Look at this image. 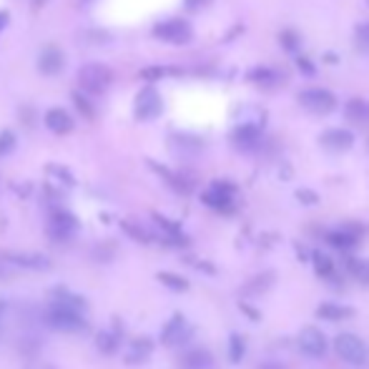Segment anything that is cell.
<instances>
[{"label":"cell","mask_w":369,"mask_h":369,"mask_svg":"<svg viewBox=\"0 0 369 369\" xmlns=\"http://www.w3.org/2000/svg\"><path fill=\"white\" fill-rule=\"evenodd\" d=\"M73 101H76V108L81 111V114H86L88 119H93V108H90V103L86 101L83 95H81V93H73Z\"/></svg>","instance_id":"34"},{"label":"cell","mask_w":369,"mask_h":369,"mask_svg":"<svg viewBox=\"0 0 369 369\" xmlns=\"http://www.w3.org/2000/svg\"><path fill=\"white\" fill-rule=\"evenodd\" d=\"M46 324L51 329H58V332H83V329H88L86 311L60 302H53L46 309Z\"/></svg>","instance_id":"1"},{"label":"cell","mask_w":369,"mask_h":369,"mask_svg":"<svg viewBox=\"0 0 369 369\" xmlns=\"http://www.w3.org/2000/svg\"><path fill=\"white\" fill-rule=\"evenodd\" d=\"M6 25H8V13H6V11H0V30L6 28Z\"/></svg>","instance_id":"40"},{"label":"cell","mask_w":369,"mask_h":369,"mask_svg":"<svg viewBox=\"0 0 369 369\" xmlns=\"http://www.w3.org/2000/svg\"><path fill=\"white\" fill-rule=\"evenodd\" d=\"M239 307H241V311H244V314L249 316V319H254V322H259V319H262V314H259V309H254V307H249V304H246V302H241V304H239Z\"/></svg>","instance_id":"36"},{"label":"cell","mask_w":369,"mask_h":369,"mask_svg":"<svg viewBox=\"0 0 369 369\" xmlns=\"http://www.w3.org/2000/svg\"><path fill=\"white\" fill-rule=\"evenodd\" d=\"M327 241L334 246V249L349 251V249H354V246L359 244V236H357V234H351L349 229L342 227V229H334V232H329Z\"/></svg>","instance_id":"22"},{"label":"cell","mask_w":369,"mask_h":369,"mask_svg":"<svg viewBox=\"0 0 369 369\" xmlns=\"http://www.w3.org/2000/svg\"><path fill=\"white\" fill-rule=\"evenodd\" d=\"M156 279L161 281L166 289H171V292H179V294H184V292H189V279H184L181 274H173V271H159L156 274Z\"/></svg>","instance_id":"26"},{"label":"cell","mask_w":369,"mask_h":369,"mask_svg":"<svg viewBox=\"0 0 369 369\" xmlns=\"http://www.w3.org/2000/svg\"><path fill=\"white\" fill-rule=\"evenodd\" d=\"M0 259L8 264L11 269H30V271H43V269H51V259L36 251H3Z\"/></svg>","instance_id":"10"},{"label":"cell","mask_w":369,"mask_h":369,"mask_svg":"<svg viewBox=\"0 0 369 369\" xmlns=\"http://www.w3.org/2000/svg\"><path fill=\"white\" fill-rule=\"evenodd\" d=\"M186 3H189V8H201L206 0H186Z\"/></svg>","instance_id":"41"},{"label":"cell","mask_w":369,"mask_h":369,"mask_svg":"<svg viewBox=\"0 0 369 369\" xmlns=\"http://www.w3.org/2000/svg\"><path fill=\"white\" fill-rule=\"evenodd\" d=\"M53 302H60V304H68V307H76V309L86 311L88 309V302L83 297H78L76 292L66 289V286H55L53 289Z\"/></svg>","instance_id":"24"},{"label":"cell","mask_w":369,"mask_h":369,"mask_svg":"<svg viewBox=\"0 0 369 369\" xmlns=\"http://www.w3.org/2000/svg\"><path fill=\"white\" fill-rule=\"evenodd\" d=\"M357 41H359V48L369 53V23H362L357 28Z\"/></svg>","instance_id":"35"},{"label":"cell","mask_w":369,"mask_h":369,"mask_svg":"<svg viewBox=\"0 0 369 369\" xmlns=\"http://www.w3.org/2000/svg\"><path fill=\"white\" fill-rule=\"evenodd\" d=\"M154 221H156V227L163 232V241H166V244H171V246L189 244V239L184 236V229H181L176 221L166 219V216H161V214H154Z\"/></svg>","instance_id":"14"},{"label":"cell","mask_w":369,"mask_h":369,"mask_svg":"<svg viewBox=\"0 0 369 369\" xmlns=\"http://www.w3.org/2000/svg\"><path fill=\"white\" fill-rule=\"evenodd\" d=\"M294 196H297V201H302L304 206H314V203L319 201V196H316L314 191H309V189H297Z\"/></svg>","instance_id":"32"},{"label":"cell","mask_w":369,"mask_h":369,"mask_svg":"<svg viewBox=\"0 0 369 369\" xmlns=\"http://www.w3.org/2000/svg\"><path fill=\"white\" fill-rule=\"evenodd\" d=\"M316 316L324 319V322H344V319L354 316V309L340 302H322L316 307Z\"/></svg>","instance_id":"18"},{"label":"cell","mask_w":369,"mask_h":369,"mask_svg":"<svg viewBox=\"0 0 369 369\" xmlns=\"http://www.w3.org/2000/svg\"><path fill=\"white\" fill-rule=\"evenodd\" d=\"M259 136H262V131H259V126L244 123V126H239L236 131H234L232 141L236 143V149L251 151V149H256V143H259Z\"/></svg>","instance_id":"21"},{"label":"cell","mask_w":369,"mask_h":369,"mask_svg":"<svg viewBox=\"0 0 369 369\" xmlns=\"http://www.w3.org/2000/svg\"><path fill=\"white\" fill-rule=\"evenodd\" d=\"M347 121H351V123H369V103L362 101V98H351L349 103H347V111H344Z\"/></svg>","instance_id":"23"},{"label":"cell","mask_w":369,"mask_h":369,"mask_svg":"<svg viewBox=\"0 0 369 369\" xmlns=\"http://www.w3.org/2000/svg\"><path fill=\"white\" fill-rule=\"evenodd\" d=\"M154 36L163 43H171V46H184L191 41V25L181 18L161 20L154 25Z\"/></svg>","instance_id":"9"},{"label":"cell","mask_w":369,"mask_h":369,"mask_svg":"<svg viewBox=\"0 0 369 369\" xmlns=\"http://www.w3.org/2000/svg\"><path fill=\"white\" fill-rule=\"evenodd\" d=\"M151 354H154V340H149V337H138V340L131 342V347H128V351H126V364L149 362Z\"/></svg>","instance_id":"19"},{"label":"cell","mask_w":369,"mask_h":369,"mask_svg":"<svg viewBox=\"0 0 369 369\" xmlns=\"http://www.w3.org/2000/svg\"><path fill=\"white\" fill-rule=\"evenodd\" d=\"M274 284H276L274 271H262V274H254L241 286V294H244V297H264Z\"/></svg>","instance_id":"15"},{"label":"cell","mask_w":369,"mask_h":369,"mask_svg":"<svg viewBox=\"0 0 369 369\" xmlns=\"http://www.w3.org/2000/svg\"><path fill=\"white\" fill-rule=\"evenodd\" d=\"M279 41H281V46L286 48V51H297L299 48V36L297 33H292V30H284L279 36Z\"/></svg>","instance_id":"33"},{"label":"cell","mask_w":369,"mask_h":369,"mask_svg":"<svg viewBox=\"0 0 369 369\" xmlns=\"http://www.w3.org/2000/svg\"><path fill=\"white\" fill-rule=\"evenodd\" d=\"M334 351H337V357H340L342 362L351 364V367H362L369 359L367 342L351 332H342L334 337Z\"/></svg>","instance_id":"2"},{"label":"cell","mask_w":369,"mask_h":369,"mask_svg":"<svg viewBox=\"0 0 369 369\" xmlns=\"http://www.w3.org/2000/svg\"><path fill=\"white\" fill-rule=\"evenodd\" d=\"M259 369H289L284 362H279V359H267V362L259 364Z\"/></svg>","instance_id":"38"},{"label":"cell","mask_w":369,"mask_h":369,"mask_svg":"<svg viewBox=\"0 0 369 369\" xmlns=\"http://www.w3.org/2000/svg\"><path fill=\"white\" fill-rule=\"evenodd\" d=\"M311 264H314V269H316V274L322 276V279H332L337 271H334V262L329 259L327 254H322V251H311Z\"/></svg>","instance_id":"27"},{"label":"cell","mask_w":369,"mask_h":369,"mask_svg":"<svg viewBox=\"0 0 369 369\" xmlns=\"http://www.w3.org/2000/svg\"><path fill=\"white\" fill-rule=\"evenodd\" d=\"M15 149V133L13 131H0V159L8 156Z\"/></svg>","instance_id":"30"},{"label":"cell","mask_w":369,"mask_h":369,"mask_svg":"<svg viewBox=\"0 0 369 369\" xmlns=\"http://www.w3.org/2000/svg\"><path fill=\"white\" fill-rule=\"evenodd\" d=\"M347 271H349L351 276L357 281H362V284H369V262L367 259H359V256H347L344 262Z\"/></svg>","instance_id":"25"},{"label":"cell","mask_w":369,"mask_h":369,"mask_svg":"<svg viewBox=\"0 0 369 369\" xmlns=\"http://www.w3.org/2000/svg\"><path fill=\"white\" fill-rule=\"evenodd\" d=\"M249 78H251V81H256V83H259V81H274V73H269V71H251Z\"/></svg>","instance_id":"37"},{"label":"cell","mask_w":369,"mask_h":369,"mask_svg":"<svg viewBox=\"0 0 369 369\" xmlns=\"http://www.w3.org/2000/svg\"><path fill=\"white\" fill-rule=\"evenodd\" d=\"M121 229H123V232L128 234L131 239L141 241V244H149V241H151V234L146 232V229H141V227H136V224H131V221H123V224H121Z\"/></svg>","instance_id":"29"},{"label":"cell","mask_w":369,"mask_h":369,"mask_svg":"<svg viewBox=\"0 0 369 369\" xmlns=\"http://www.w3.org/2000/svg\"><path fill=\"white\" fill-rule=\"evenodd\" d=\"M297 347L302 351L304 357L309 359H324L327 357V349H329V342L324 337L322 329L316 327H304L297 337Z\"/></svg>","instance_id":"6"},{"label":"cell","mask_w":369,"mask_h":369,"mask_svg":"<svg viewBox=\"0 0 369 369\" xmlns=\"http://www.w3.org/2000/svg\"><path fill=\"white\" fill-rule=\"evenodd\" d=\"M48 173H53L55 179H60L66 186H76V179H73V176H71V171H68V168L55 166V163H51V166H48Z\"/></svg>","instance_id":"31"},{"label":"cell","mask_w":369,"mask_h":369,"mask_svg":"<svg viewBox=\"0 0 369 369\" xmlns=\"http://www.w3.org/2000/svg\"><path fill=\"white\" fill-rule=\"evenodd\" d=\"M191 334H194V327L189 324V319H186L181 311H176V314L168 319L166 324H163L161 329V344L163 347H181L186 344V342L191 340Z\"/></svg>","instance_id":"8"},{"label":"cell","mask_w":369,"mask_h":369,"mask_svg":"<svg viewBox=\"0 0 369 369\" xmlns=\"http://www.w3.org/2000/svg\"><path fill=\"white\" fill-rule=\"evenodd\" d=\"M179 369H216V359L206 347H194L179 357Z\"/></svg>","instance_id":"12"},{"label":"cell","mask_w":369,"mask_h":369,"mask_svg":"<svg viewBox=\"0 0 369 369\" xmlns=\"http://www.w3.org/2000/svg\"><path fill=\"white\" fill-rule=\"evenodd\" d=\"M0 314H3V304H0Z\"/></svg>","instance_id":"42"},{"label":"cell","mask_w":369,"mask_h":369,"mask_svg":"<svg viewBox=\"0 0 369 369\" xmlns=\"http://www.w3.org/2000/svg\"><path fill=\"white\" fill-rule=\"evenodd\" d=\"M299 103L307 111H314V114H329L337 106V98H334V93H329L324 88H309L299 93Z\"/></svg>","instance_id":"11"},{"label":"cell","mask_w":369,"mask_h":369,"mask_svg":"<svg viewBox=\"0 0 369 369\" xmlns=\"http://www.w3.org/2000/svg\"><path fill=\"white\" fill-rule=\"evenodd\" d=\"M114 332H98L95 334V347H98V351L101 354H106V357H111V354H116L121 347V322L116 319L114 322Z\"/></svg>","instance_id":"20"},{"label":"cell","mask_w":369,"mask_h":369,"mask_svg":"<svg viewBox=\"0 0 369 369\" xmlns=\"http://www.w3.org/2000/svg\"><path fill=\"white\" fill-rule=\"evenodd\" d=\"M234 199H236V186L229 184V181H214L206 191L201 194V201L214 211L221 214H229L234 211Z\"/></svg>","instance_id":"4"},{"label":"cell","mask_w":369,"mask_h":369,"mask_svg":"<svg viewBox=\"0 0 369 369\" xmlns=\"http://www.w3.org/2000/svg\"><path fill=\"white\" fill-rule=\"evenodd\" d=\"M63 63H66V58H63V53H60L55 46H48L41 51V55H38V71L46 73V76H55V73L63 71Z\"/></svg>","instance_id":"13"},{"label":"cell","mask_w":369,"mask_h":369,"mask_svg":"<svg viewBox=\"0 0 369 369\" xmlns=\"http://www.w3.org/2000/svg\"><path fill=\"white\" fill-rule=\"evenodd\" d=\"M78 232V219L68 208H53L48 216V236L53 241H71Z\"/></svg>","instance_id":"5"},{"label":"cell","mask_w":369,"mask_h":369,"mask_svg":"<svg viewBox=\"0 0 369 369\" xmlns=\"http://www.w3.org/2000/svg\"><path fill=\"white\" fill-rule=\"evenodd\" d=\"M244 354H246V340L239 332H234L232 337H229V362L239 364L244 359Z\"/></svg>","instance_id":"28"},{"label":"cell","mask_w":369,"mask_h":369,"mask_svg":"<svg viewBox=\"0 0 369 369\" xmlns=\"http://www.w3.org/2000/svg\"><path fill=\"white\" fill-rule=\"evenodd\" d=\"M161 111H163V98L154 86H146V88L138 90L136 103H133V114H136L138 121H154L161 116Z\"/></svg>","instance_id":"7"},{"label":"cell","mask_w":369,"mask_h":369,"mask_svg":"<svg viewBox=\"0 0 369 369\" xmlns=\"http://www.w3.org/2000/svg\"><path fill=\"white\" fill-rule=\"evenodd\" d=\"M322 146L329 151H347L351 149V143H354V133L347 131V128H329V131L322 133Z\"/></svg>","instance_id":"16"},{"label":"cell","mask_w":369,"mask_h":369,"mask_svg":"<svg viewBox=\"0 0 369 369\" xmlns=\"http://www.w3.org/2000/svg\"><path fill=\"white\" fill-rule=\"evenodd\" d=\"M78 86L86 90V93H106L111 88V81H114V73L111 68H106L103 63H88V66L78 68V76H76Z\"/></svg>","instance_id":"3"},{"label":"cell","mask_w":369,"mask_h":369,"mask_svg":"<svg viewBox=\"0 0 369 369\" xmlns=\"http://www.w3.org/2000/svg\"><path fill=\"white\" fill-rule=\"evenodd\" d=\"M46 128L51 133H58V136H66V133L73 131V119L68 111L63 108H51L46 111Z\"/></svg>","instance_id":"17"},{"label":"cell","mask_w":369,"mask_h":369,"mask_svg":"<svg viewBox=\"0 0 369 369\" xmlns=\"http://www.w3.org/2000/svg\"><path fill=\"white\" fill-rule=\"evenodd\" d=\"M299 68H302V71H304V73H311V66H309V60H304V58H302V60H299Z\"/></svg>","instance_id":"39"}]
</instances>
